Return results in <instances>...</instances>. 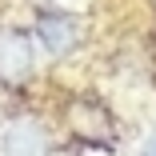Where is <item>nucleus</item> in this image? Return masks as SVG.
Instances as JSON below:
<instances>
[{"label": "nucleus", "mask_w": 156, "mask_h": 156, "mask_svg": "<svg viewBox=\"0 0 156 156\" xmlns=\"http://www.w3.org/2000/svg\"><path fill=\"white\" fill-rule=\"evenodd\" d=\"M32 40L20 28H0V80L24 84L32 76Z\"/></svg>", "instance_id": "2"}, {"label": "nucleus", "mask_w": 156, "mask_h": 156, "mask_svg": "<svg viewBox=\"0 0 156 156\" xmlns=\"http://www.w3.org/2000/svg\"><path fill=\"white\" fill-rule=\"evenodd\" d=\"M36 32H40V40H44V48L52 56H68L76 48V40H80V28H76L72 16H40Z\"/></svg>", "instance_id": "3"}, {"label": "nucleus", "mask_w": 156, "mask_h": 156, "mask_svg": "<svg viewBox=\"0 0 156 156\" xmlns=\"http://www.w3.org/2000/svg\"><path fill=\"white\" fill-rule=\"evenodd\" d=\"M48 132L36 116H12L0 128V156H44Z\"/></svg>", "instance_id": "1"}, {"label": "nucleus", "mask_w": 156, "mask_h": 156, "mask_svg": "<svg viewBox=\"0 0 156 156\" xmlns=\"http://www.w3.org/2000/svg\"><path fill=\"white\" fill-rule=\"evenodd\" d=\"M140 156H156V136H148V140H144V148H140Z\"/></svg>", "instance_id": "4"}]
</instances>
